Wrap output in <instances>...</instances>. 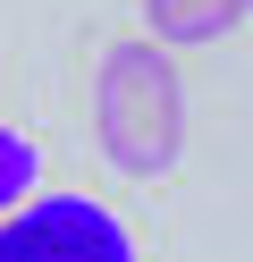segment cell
I'll use <instances>...</instances> for the list:
<instances>
[{
  "label": "cell",
  "mask_w": 253,
  "mask_h": 262,
  "mask_svg": "<svg viewBox=\"0 0 253 262\" xmlns=\"http://www.w3.org/2000/svg\"><path fill=\"white\" fill-rule=\"evenodd\" d=\"M0 262H135V237L93 194H34L0 220Z\"/></svg>",
  "instance_id": "cell-2"
},
{
  "label": "cell",
  "mask_w": 253,
  "mask_h": 262,
  "mask_svg": "<svg viewBox=\"0 0 253 262\" xmlns=\"http://www.w3.org/2000/svg\"><path fill=\"white\" fill-rule=\"evenodd\" d=\"M93 144L118 178H169L186 161V76L177 51L152 34L110 42L93 68Z\"/></svg>",
  "instance_id": "cell-1"
},
{
  "label": "cell",
  "mask_w": 253,
  "mask_h": 262,
  "mask_svg": "<svg viewBox=\"0 0 253 262\" xmlns=\"http://www.w3.org/2000/svg\"><path fill=\"white\" fill-rule=\"evenodd\" d=\"M245 17H253V0H144L152 42H169V51H202V42H228Z\"/></svg>",
  "instance_id": "cell-3"
},
{
  "label": "cell",
  "mask_w": 253,
  "mask_h": 262,
  "mask_svg": "<svg viewBox=\"0 0 253 262\" xmlns=\"http://www.w3.org/2000/svg\"><path fill=\"white\" fill-rule=\"evenodd\" d=\"M34 178H42V152H34V136L0 119V211H9V203H26V194H34Z\"/></svg>",
  "instance_id": "cell-4"
}]
</instances>
